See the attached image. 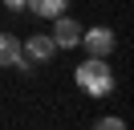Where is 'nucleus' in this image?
Segmentation results:
<instances>
[{
	"label": "nucleus",
	"mask_w": 134,
	"mask_h": 130,
	"mask_svg": "<svg viewBox=\"0 0 134 130\" xmlns=\"http://www.w3.org/2000/svg\"><path fill=\"white\" fill-rule=\"evenodd\" d=\"M73 81H77L90 98H106L110 89H114V73H110L106 57H90V61H81V65L73 69Z\"/></svg>",
	"instance_id": "f257e3e1"
},
{
	"label": "nucleus",
	"mask_w": 134,
	"mask_h": 130,
	"mask_svg": "<svg viewBox=\"0 0 134 130\" xmlns=\"http://www.w3.org/2000/svg\"><path fill=\"white\" fill-rule=\"evenodd\" d=\"M0 69L33 73V61H29L25 49H20V37H12V32H0Z\"/></svg>",
	"instance_id": "f03ea898"
},
{
	"label": "nucleus",
	"mask_w": 134,
	"mask_h": 130,
	"mask_svg": "<svg viewBox=\"0 0 134 130\" xmlns=\"http://www.w3.org/2000/svg\"><path fill=\"white\" fill-rule=\"evenodd\" d=\"M49 37H53V45H57V49H77V45H81V24H77L69 12H61V16H53Z\"/></svg>",
	"instance_id": "7ed1b4c3"
},
{
	"label": "nucleus",
	"mask_w": 134,
	"mask_h": 130,
	"mask_svg": "<svg viewBox=\"0 0 134 130\" xmlns=\"http://www.w3.org/2000/svg\"><path fill=\"white\" fill-rule=\"evenodd\" d=\"M81 45H85L90 57H110L118 41H114V32H110L106 24H93V29H81Z\"/></svg>",
	"instance_id": "20e7f679"
},
{
	"label": "nucleus",
	"mask_w": 134,
	"mask_h": 130,
	"mask_svg": "<svg viewBox=\"0 0 134 130\" xmlns=\"http://www.w3.org/2000/svg\"><path fill=\"white\" fill-rule=\"evenodd\" d=\"M20 49H25V57H29L33 65H49L53 57H57V45H53L49 32H33V37H25Z\"/></svg>",
	"instance_id": "39448f33"
},
{
	"label": "nucleus",
	"mask_w": 134,
	"mask_h": 130,
	"mask_svg": "<svg viewBox=\"0 0 134 130\" xmlns=\"http://www.w3.org/2000/svg\"><path fill=\"white\" fill-rule=\"evenodd\" d=\"M65 4H69V0H25V8H29V12L45 16V20H53V16H61V12H65Z\"/></svg>",
	"instance_id": "423d86ee"
},
{
	"label": "nucleus",
	"mask_w": 134,
	"mask_h": 130,
	"mask_svg": "<svg viewBox=\"0 0 134 130\" xmlns=\"http://www.w3.org/2000/svg\"><path fill=\"white\" fill-rule=\"evenodd\" d=\"M90 130H126V122L118 118V114H106V118H98Z\"/></svg>",
	"instance_id": "0eeeda50"
},
{
	"label": "nucleus",
	"mask_w": 134,
	"mask_h": 130,
	"mask_svg": "<svg viewBox=\"0 0 134 130\" xmlns=\"http://www.w3.org/2000/svg\"><path fill=\"white\" fill-rule=\"evenodd\" d=\"M4 8L8 12H25V0H4Z\"/></svg>",
	"instance_id": "6e6552de"
}]
</instances>
